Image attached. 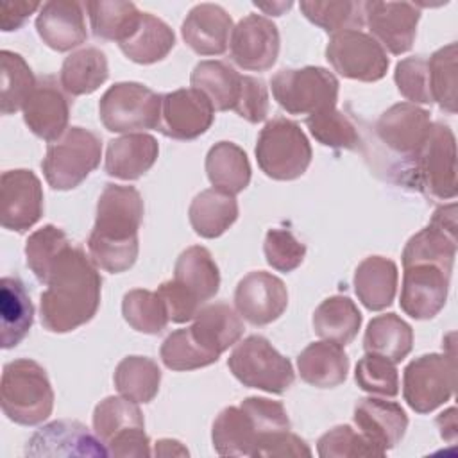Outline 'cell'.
Returning <instances> with one entry per match:
<instances>
[{
  "label": "cell",
  "mask_w": 458,
  "mask_h": 458,
  "mask_svg": "<svg viewBox=\"0 0 458 458\" xmlns=\"http://www.w3.org/2000/svg\"><path fill=\"white\" fill-rule=\"evenodd\" d=\"M43 215V188L30 170H7L0 177V224L4 229L25 233Z\"/></svg>",
  "instance_id": "obj_15"
},
{
  "label": "cell",
  "mask_w": 458,
  "mask_h": 458,
  "mask_svg": "<svg viewBox=\"0 0 458 458\" xmlns=\"http://www.w3.org/2000/svg\"><path fill=\"white\" fill-rule=\"evenodd\" d=\"M122 315L134 331L145 335L161 333L170 320L157 292L143 288L131 290L123 295Z\"/></svg>",
  "instance_id": "obj_45"
},
{
  "label": "cell",
  "mask_w": 458,
  "mask_h": 458,
  "mask_svg": "<svg viewBox=\"0 0 458 458\" xmlns=\"http://www.w3.org/2000/svg\"><path fill=\"white\" fill-rule=\"evenodd\" d=\"M174 45V30L150 13H141L134 30L118 43L123 55L138 64H152L165 59Z\"/></svg>",
  "instance_id": "obj_32"
},
{
  "label": "cell",
  "mask_w": 458,
  "mask_h": 458,
  "mask_svg": "<svg viewBox=\"0 0 458 458\" xmlns=\"http://www.w3.org/2000/svg\"><path fill=\"white\" fill-rule=\"evenodd\" d=\"M34 322V306L18 277H2L0 281V345L16 347L29 333Z\"/></svg>",
  "instance_id": "obj_30"
},
{
  "label": "cell",
  "mask_w": 458,
  "mask_h": 458,
  "mask_svg": "<svg viewBox=\"0 0 458 458\" xmlns=\"http://www.w3.org/2000/svg\"><path fill=\"white\" fill-rule=\"evenodd\" d=\"M211 102L193 88H181L163 95L159 132L174 140H195L213 123Z\"/></svg>",
  "instance_id": "obj_18"
},
{
  "label": "cell",
  "mask_w": 458,
  "mask_h": 458,
  "mask_svg": "<svg viewBox=\"0 0 458 458\" xmlns=\"http://www.w3.org/2000/svg\"><path fill=\"white\" fill-rule=\"evenodd\" d=\"M302 14L324 29L326 32L336 34L349 29H360L363 21V2L342 0V2H320L304 0L299 4Z\"/></svg>",
  "instance_id": "obj_46"
},
{
  "label": "cell",
  "mask_w": 458,
  "mask_h": 458,
  "mask_svg": "<svg viewBox=\"0 0 458 458\" xmlns=\"http://www.w3.org/2000/svg\"><path fill=\"white\" fill-rule=\"evenodd\" d=\"M107 75L106 54L95 47H86L63 61L59 82L68 95H89L106 82Z\"/></svg>",
  "instance_id": "obj_38"
},
{
  "label": "cell",
  "mask_w": 458,
  "mask_h": 458,
  "mask_svg": "<svg viewBox=\"0 0 458 458\" xmlns=\"http://www.w3.org/2000/svg\"><path fill=\"white\" fill-rule=\"evenodd\" d=\"M326 59L342 77L361 82L383 79L390 64L385 48L360 29L331 34L326 47Z\"/></svg>",
  "instance_id": "obj_12"
},
{
  "label": "cell",
  "mask_w": 458,
  "mask_h": 458,
  "mask_svg": "<svg viewBox=\"0 0 458 458\" xmlns=\"http://www.w3.org/2000/svg\"><path fill=\"white\" fill-rule=\"evenodd\" d=\"M456 361L451 354H422L411 360L403 374V395L417 413H429L453 397Z\"/></svg>",
  "instance_id": "obj_11"
},
{
  "label": "cell",
  "mask_w": 458,
  "mask_h": 458,
  "mask_svg": "<svg viewBox=\"0 0 458 458\" xmlns=\"http://www.w3.org/2000/svg\"><path fill=\"white\" fill-rule=\"evenodd\" d=\"M191 88L200 91L215 111L234 109L242 88V75L224 61H200L190 75Z\"/></svg>",
  "instance_id": "obj_36"
},
{
  "label": "cell",
  "mask_w": 458,
  "mask_h": 458,
  "mask_svg": "<svg viewBox=\"0 0 458 458\" xmlns=\"http://www.w3.org/2000/svg\"><path fill=\"white\" fill-rule=\"evenodd\" d=\"M256 159L265 175L276 181L301 177L311 163V145L299 123L277 116L261 129Z\"/></svg>",
  "instance_id": "obj_4"
},
{
  "label": "cell",
  "mask_w": 458,
  "mask_h": 458,
  "mask_svg": "<svg viewBox=\"0 0 458 458\" xmlns=\"http://www.w3.org/2000/svg\"><path fill=\"white\" fill-rule=\"evenodd\" d=\"M451 272L433 263L404 267L401 310L415 320L433 318L445 304Z\"/></svg>",
  "instance_id": "obj_17"
},
{
  "label": "cell",
  "mask_w": 458,
  "mask_h": 458,
  "mask_svg": "<svg viewBox=\"0 0 458 458\" xmlns=\"http://www.w3.org/2000/svg\"><path fill=\"white\" fill-rule=\"evenodd\" d=\"M163 95L140 82H116L98 102V114L111 132L157 129Z\"/></svg>",
  "instance_id": "obj_10"
},
{
  "label": "cell",
  "mask_w": 458,
  "mask_h": 458,
  "mask_svg": "<svg viewBox=\"0 0 458 458\" xmlns=\"http://www.w3.org/2000/svg\"><path fill=\"white\" fill-rule=\"evenodd\" d=\"M36 9H41V4H38V2H2L0 4L2 30L4 32L18 30Z\"/></svg>",
  "instance_id": "obj_57"
},
{
  "label": "cell",
  "mask_w": 458,
  "mask_h": 458,
  "mask_svg": "<svg viewBox=\"0 0 458 458\" xmlns=\"http://www.w3.org/2000/svg\"><path fill=\"white\" fill-rule=\"evenodd\" d=\"M419 20L420 11L410 2H363V21L370 36L394 55L411 48Z\"/></svg>",
  "instance_id": "obj_16"
},
{
  "label": "cell",
  "mask_w": 458,
  "mask_h": 458,
  "mask_svg": "<svg viewBox=\"0 0 458 458\" xmlns=\"http://www.w3.org/2000/svg\"><path fill=\"white\" fill-rule=\"evenodd\" d=\"M206 174L213 188L236 195L250 182V165L242 147L233 141L215 143L206 156Z\"/></svg>",
  "instance_id": "obj_37"
},
{
  "label": "cell",
  "mask_w": 458,
  "mask_h": 458,
  "mask_svg": "<svg viewBox=\"0 0 458 458\" xmlns=\"http://www.w3.org/2000/svg\"><path fill=\"white\" fill-rule=\"evenodd\" d=\"M161 361L170 370H195L215 363L218 358L206 352L191 336L190 327L170 333L159 349Z\"/></svg>",
  "instance_id": "obj_48"
},
{
  "label": "cell",
  "mask_w": 458,
  "mask_h": 458,
  "mask_svg": "<svg viewBox=\"0 0 458 458\" xmlns=\"http://www.w3.org/2000/svg\"><path fill=\"white\" fill-rule=\"evenodd\" d=\"M240 406L254 420V426L258 429V442L261 437H265L268 433L290 429L288 413H286L283 403H279V401H272L267 397H247L242 401Z\"/></svg>",
  "instance_id": "obj_53"
},
{
  "label": "cell",
  "mask_w": 458,
  "mask_h": 458,
  "mask_svg": "<svg viewBox=\"0 0 458 458\" xmlns=\"http://www.w3.org/2000/svg\"><path fill=\"white\" fill-rule=\"evenodd\" d=\"M394 81L397 84L399 93L410 100V104H431V89H429V73H428V59L422 55H413L399 61L395 64Z\"/></svg>",
  "instance_id": "obj_51"
},
{
  "label": "cell",
  "mask_w": 458,
  "mask_h": 458,
  "mask_svg": "<svg viewBox=\"0 0 458 458\" xmlns=\"http://www.w3.org/2000/svg\"><path fill=\"white\" fill-rule=\"evenodd\" d=\"M354 379L369 394L395 397L399 394V374L395 363L386 358L367 354L356 363Z\"/></svg>",
  "instance_id": "obj_50"
},
{
  "label": "cell",
  "mask_w": 458,
  "mask_h": 458,
  "mask_svg": "<svg viewBox=\"0 0 458 458\" xmlns=\"http://www.w3.org/2000/svg\"><path fill=\"white\" fill-rule=\"evenodd\" d=\"M157 295L163 301V306L166 310V315L172 322L182 324L199 313L202 304L195 301L184 288H181L174 279L165 281L157 288Z\"/></svg>",
  "instance_id": "obj_56"
},
{
  "label": "cell",
  "mask_w": 458,
  "mask_h": 458,
  "mask_svg": "<svg viewBox=\"0 0 458 458\" xmlns=\"http://www.w3.org/2000/svg\"><path fill=\"white\" fill-rule=\"evenodd\" d=\"M361 313L345 295H333L322 301L313 313V331L322 338L347 345L358 335Z\"/></svg>",
  "instance_id": "obj_39"
},
{
  "label": "cell",
  "mask_w": 458,
  "mask_h": 458,
  "mask_svg": "<svg viewBox=\"0 0 458 458\" xmlns=\"http://www.w3.org/2000/svg\"><path fill=\"white\" fill-rule=\"evenodd\" d=\"M41 293V324L50 333H68L89 322L100 306L102 279L86 252L70 245L55 259Z\"/></svg>",
  "instance_id": "obj_1"
},
{
  "label": "cell",
  "mask_w": 458,
  "mask_h": 458,
  "mask_svg": "<svg viewBox=\"0 0 458 458\" xmlns=\"http://www.w3.org/2000/svg\"><path fill=\"white\" fill-rule=\"evenodd\" d=\"M431 131L429 111L401 102L388 107L374 125L377 140L395 156L404 159L406 170Z\"/></svg>",
  "instance_id": "obj_13"
},
{
  "label": "cell",
  "mask_w": 458,
  "mask_h": 458,
  "mask_svg": "<svg viewBox=\"0 0 458 458\" xmlns=\"http://www.w3.org/2000/svg\"><path fill=\"white\" fill-rule=\"evenodd\" d=\"M100 138L89 129L70 127L48 145L41 168L47 182L64 191L79 186L100 165Z\"/></svg>",
  "instance_id": "obj_5"
},
{
  "label": "cell",
  "mask_w": 458,
  "mask_h": 458,
  "mask_svg": "<svg viewBox=\"0 0 458 458\" xmlns=\"http://www.w3.org/2000/svg\"><path fill=\"white\" fill-rule=\"evenodd\" d=\"M36 30L43 43L57 52H68L88 38L84 5L75 0H50L41 5Z\"/></svg>",
  "instance_id": "obj_23"
},
{
  "label": "cell",
  "mask_w": 458,
  "mask_h": 458,
  "mask_svg": "<svg viewBox=\"0 0 458 458\" xmlns=\"http://www.w3.org/2000/svg\"><path fill=\"white\" fill-rule=\"evenodd\" d=\"M410 184L424 195L445 200L456 197V141L444 123H431V131L406 170Z\"/></svg>",
  "instance_id": "obj_6"
},
{
  "label": "cell",
  "mask_w": 458,
  "mask_h": 458,
  "mask_svg": "<svg viewBox=\"0 0 458 458\" xmlns=\"http://www.w3.org/2000/svg\"><path fill=\"white\" fill-rule=\"evenodd\" d=\"M113 381L123 397L145 404L157 395L161 370L150 358L127 356L116 365Z\"/></svg>",
  "instance_id": "obj_40"
},
{
  "label": "cell",
  "mask_w": 458,
  "mask_h": 458,
  "mask_svg": "<svg viewBox=\"0 0 458 458\" xmlns=\"http://www.w3.org/2000/svg\"><path fill=\"white\" fill-rule=\"evenodd\" d=\"M256 458H286V456H311V449L308 444L292 433L290 429L286 431H277V433H268L259 438L254 454Z\"/></svg>",
  "instance_id": "obj_55"
},
{
  "label": "cell",
  "mask_w": 458,
  "mask_h": 458,
  "mask_svg": "<svg viewBox=\"0 0 458 458\" xmlns=\"http://www.w3.org/2000/svg\"><path fill=\"white\" fill-rule=\"evenodd\" d=\"M276 102L290 114H313L322 109L336 107L338 81L322 66L284 68L272 81Z\"/></svg>",
  "instance_id": "obj_9"
},
{
  "label": "cell",
  "mask_w": 458,
  "mask_h": 458,
  "mask_svg": "<svg viewBox=\"0 0 458 458\" xmlns=\"http://www.w3.org/2000/svg\"><path fill=\"white\" fill-rule=\"evenodd\" d=\"M263 252L267 263L272 268L279 272H292L302 263L306 256V245L299 242L292 231L274 227L267 231Z\"/></svg>",
  "instance_id": "obj_52"
},
{
  "label": "cell",
  "mask_w": 458,
  "mask_h": 458,
  "mask_svg": "<svg viewBox=\"0 0 458 458\" xmlns=\"http://www.w3.org/2000/svg\"><path fill=\"white\" fill-rule=\"evenodd\" d=\"M456 43H449L438 48L428 59L429 89L431 98L444 111L456 113V88H458V64H456Z\"/></svg>",
  "instance_id": "obj_43"
},
{
  "label": "cell",
  "mask_w": 458,
  "mask_h": 458,
  "mask_svg": "<svg viewBox=\"0 0 458 458\" xmlns=\"http://www.w3.org/2000/svg\"><path fill=\"white\" fill-rule=\"evenodd\" d=\"M397 279V265L392 259L369 256L354 272V292L367 310L381 311L394 302Z\"/></svg>",
  "instance_id": "obj_29"
},
{
  "label": "cell",
  "mask_w": 458,
  "mask_h": 458,
  "mask_svg": "<svg viewBox=\"0 0 458 458\" xmlns=\"http://www.w3.org/2000/svg\"><path fill=\"white\" fill-rule=\"evenodd\" d=\"M234 306L249 324L267 326L284 313L288 292L277 276L265 270L249 272L234 290Z\"/></svg>",
  "instance_id": "obj_19"
},
{
  "label": "cell",
  "mask_w": 458,
  "mask_h": 458,
  "mask_svg": "<svg viewBox=\"0 0 458 458\" xmlns=\"http://www.w3.org/2000/svg\"><path fill=\"white\" fill-rule=\"evenodd\" d=\"M154 453L157 456H170V454H182L186 456L188 454V449L181 445V442L177 440H172V438H161L156 442V449Z\"/></svg>",
  "instance_id": "obj_58"
},
{
  "label": "cell",
  "mask_w": 458,
  "mask_h": 458,
  "mask_svg": "<svg viewBox=\"0 0 458 458\" xmlns=\"http://www.w3.org/2000/svg\"><path fill=\"white\" fill-rule=\"evenodd\" d=\"M2 411L20 426L41 424L54 408V390L45 369L29 358L4 365L2 370Z\"/></svg>",
  "instance_id": "obj_3"
},
{
  "label": "cell",
  "mask_w": 458,
  "mask_h": 458,
  "mask_svg": "<svg viewBox=\"0 0 458 458\" xmlns=\"http://www.w3.org/2000/svg\"><path fill=\"white\" fill-rule=\"evenodd\" d=\"M233 20L216 4H199L184 18L181 36L199 55H220L227 50L233 34Z\"/></svg>",
  "instance_id": "obj_24"
},
{
  "label": "cell",
  "mask_w": 458,
  "mask_h": 458,
  "mask_svg": "<svg viewBox=\"0 0 458 458\" xmlns=\"http://www.w3.org/2000/svg\"><path fill=\"white\" fill-rule=\"evenodd\" d=\"M174 281L200 304L213 299L220 288V272L206 247L191 245L175 261Z\"/></svg>",
  "instance_id": "obj_31"
},
{
  "label": "cell",
  "mask_w": 458,
  "mask_h": 458,
  "mask_svg": "<svg viewBox=\"0 0 458 458\" xmlns=\"http://www.w3.org/2000/svg\"><path fill=\"white\" fill-rule=\"evenodd\" d=\"M91 30L97 38L122 43L138 25L141 13L132 2L98 0L86 2Z\"/></svg>",
  "instance_id": "obj_41"
},
{
  "label": "cell",
  "mask_w": 458,
  "mask_h": 458,
  "mask_svg": "<svg viewBox=\"0 0 458 458\" xmlns=\"http://www.w3.org/2000/svg\"><path fill=\"white\" fill-rule=\"evenodd\" d=\"M193 231L202 238H218L238 218V202L234 195L218 188L200 191L188 209Z\"/></svg>",
  "instance_id": "obj_33"
},
{
  "label": "cell",
  "mask_w": 458,
  "mask_h": 458,
  "mask_svg": "<svg viewBox=\"0 0 458 458\" xmlns=\"http://www.w3.org/2000/svg\"><path fill=\"white\" fill-rule=\"evenodd\" d=\"M456 204L440 206L431 222L413 234L403 250V267L413 263H433L453 272L456 256Z\"/></svg>",
  "instance_id": "obj_14"
},
{
  "label": "cell",
  "mask_w": 458,
  "mask_h": 458,
  "mask_svg": "<svg viewBox=\"0 0 458 458\" xmlns=\"http://www.w3.org/2000/svg\"><path fill=\"white\" fill-rule=\"evenodd\" d=\"M227 367L243 386L268 394L286 392L295 379L290 360L259 335L247 336L240 342L233 349Z\"/></svg>",
  "instance_id": "obj_7"
},
{
  "label": "cell",
  "mask_w": 458,
  "mask_h": 458,
  "mask_svg": "<svg viewBox=\"0 0 458 458\" xmlns=\"http://www.w3.org/2000/svg\"><path fill=\"white\" fill-rule=\"evenodd\" d=\"M413 347V331L408 322H404L395 313H385L374 317L363 336V349L367 354H376L399 363L404 360Z\"/></svg>",
  "instance_id": "obj_35"
},
{
  "label": "cell",
  "mask_w": 458,
  "mask_h": 458,
  "mask_svg": "<svg viewBox=\"0 0 458 458\" xmlns=\"http://www.w3.org/2000/svg\"><path fill=\"white\" fill-rule=\"evenodd\" d=\"M159 154L157 140L145 132H131L109 141L106 172L122 181H134L147 174Z\"/></svg>",
  "instance_id": "obj_26"
},
{
  "label": "cell",
  "mask_w": 458,
  "mask_h": 458,
  "mask_svg": "<svg viewBox=\"0 0 458 458\" xmlns=\"http://www.w3.org/2000/svg\"><path fill=\"white\" fill-rule=\"evenodd\" d=\"M311 136L329 148H356L360 134L354 123L336 107L322 109L306 118Z\"/></svg>",
  "instance_id": "obj_47"
},
{
  "label": "cell",
  "mask_w": 458,
  "mask_h": 458,
  "mask_svg": "<svg viewBox=\"0 0 458 458\" xmlns=\"http://www.w3.org/2000/svg\"><path fill=\"white\" fill-rule=\"evenodd\" d=\"M59 86L52 75L39 77L23 106V122L30 132L50 143L66 132L70 118V100Z\"/></svg>",
  "instance_id": "obj_22"
},
{
  "label": "cell",
  "mask_w": 458,
  "mask_h": 458,
  "mask_svg": "<svg viewBox=\"0 0 458 458\" xmlns=\"http://www.w3.org/2000/svg\"><path fill=\"white\" fill-rule=\"evenodd\" d=\"M93 429L113 456H150V442L145 433L143 415L136 403L123 395L106 397L95 406Z\"/></svg>",
  "instance_id": "obj_8"
},
{
  "label": "cell",
  "mask_w": 458,
  "mask_h": 458,
  "mask_svg": "<svg viewBox=\"0 0 458 458\" xmlns=\"http://www.w3.org/2000/svg\"><path fill=\"white\" fill-rule=\"evenodd\" d=\"M231 57L249 72H265L279 55V30L261 14H249L238 21L231 34Z\"/></svg>",
  "instance_id": "obj_20"
},
{
  "label": "cell",
  "mask_w": 458,
  "mask_h": 458,
  "mask_svg": "<svg viewBox=\"0 0 458 458\" xmlns=\"http://www.w3.org/2000/svg\"><path fill=\"white\" fill-rule=\"evenodd\" d=\"M258 7L261 9H267L270 13H274V16H279L283 9H290L292 7V2H286V4H272V5H265V4H256Z\"/></svg>",
  "instance_id": "obj_59"
},
{
  "label": "cell",
  "mask_w": 458,
  "mask_h": 458,
  "mask_svg": "<svg viewBox=\"0 0 458 458\" xmlns=\"http://www.w3.org/2000/svg\"><path fill=\"white\" fill-rule=\"evenodd\" d=\"M27 456H107V447L77 420H54L38 429L25 445Z\"/></svg>",
  "instance_id": "obj_21"
},
{
  "label": "cell",
  "mask_w": 458,
  "mask_h": 458,
  "mask_svg": "<svg viewBox=\"0 0 458 458\" xmlns=\"http://www.w3.org/2000/svg\"><path fill=\"white\" fill-rule=\"evenodd\" d=\"M211 438L215 451L222 456H252L258 444V429L242 406H227L216 415Z\"/></svg>",
  "instance_id": "obj_34"
},
{
  "label": "cell",
  "mask_w": 458,
  "mask_h": 458,
  "mask_svg": "<svg viewBox=\"0 0 458 458\" xmlns=\"http://www.w3.org/2000/svg\"><path fill=\"white\" fill-rule=\"evenodd\" d=\"M238 116L250 123L263 122L268 114V89L267 84L252 75H242V88L234 109Z\"/></svg>",
  "instance_id": "obj_54"
},
{
  "label": "cell",
  "mask_w": 458,
  "mask_h": 458,
  "mask_svg": "<svg viewBox=\"0 0 458 458\" xmlns=\"http://www.w3.org/2000/svg\"><path fill=\"white\" fill-rule=\"evenodd\" d=\"M352 419L358 429L385 453L401 442L408 428V417L401 404L376 397L360 399Z\"/></svg>",
  "instance_id": "obj_25"
},
{
  "label": "cell",
  "mask_w": 458,
  "mask_h": 458,
  "mask_svg": "<svg viewBox=\"0 0 458 458\" xmlns=\"http://www.w3.org/2000/svg\"><path fill=\"white\" fill-rule=\"evenodd\" d=\"M317 453L322 458H361V456H385V451L370 442L361 431L351 426H335L324 433L317 442Z\"/></svg>",
  "instance_id": "obj_49"
},
{
  "label": "cell",
  "mask_w": 458,
  "mask_h": 458,
  "mask_svg": "<svg viewBox=\"0 0 458 458\" xmlns=\"http://www.w3.org/2000/svg\"><path fill=\"white\" fill-rule=\"evenodd\" d=\"M190 331L206 352L220 358L224 351L242 338L243 322L227 302H215L199 310Z\"/></svg>",
  "instance_id": "obj_27"
},
{
  "label": "cell",
  "mask_w": 458,
  "mask_h": 458,
  "mask_svg": "<svg viewBox=\"0 0 458 458\" xmlns=\"http://www.w3.org/2000/svg\"><path fill=\"white\" fill-rule=\"evenodd\" d=\"M143 199L134 186L106 184L97 202L95 225L88 238L93 263L111 274L129 270L138 258V229Z\"/></svg>",
  "instance_id": "obj_2"
},
{
  "label": "cell",
  "mask_w": 458,
  "mask_h": 458,
  "mask_svg": "<svg viewBox=\"0 0 458 458\" xmlns=\"http://www.w3.org/2000/svg\"><path fill=\"white\" fill-rule=\"evenodd\" d=\"M72 242L68 234L57 227V225H43L41 229L34 231L25 243V258L27 265L36 276L38 281L47 283L50 270L55 263V259L63 254L66 247H70Z\"/></svg>",
  "instance_id": "obj_44"
},
{
  "label": "cell",
  "mask_w": 458,
  "mask_h": 458,
  "mask_svg": "<svg viewBox=\"0 0 458 458\" xmlns=\"http://www.w3.org/2000/svg\"><path fill=\"white\" fill-rule=\"evenodd\" d=\"M0 63V111L2 114H13L23 109L38 81L20 54L2 50Z\"/></svg>",
  "instance_id": "obj_42"
},
{
  "label": "cell",
  "mask_w": 458,
  "mask_h": 458,
  "mask_svg": "<svg viewBox=\"0 0 458 458\" xmlns=\"http://www.w3.org/2000/svg\"><path fill=\"white\" fill-rule=\"evenodd\" d=\"M297 369L302 381L308 385L317 388H333L345 381L349 358L340 344L329 340L313 342L297 356Z\"/></svg>",
  "instance_id": "obj_28"
}]
</instances>
